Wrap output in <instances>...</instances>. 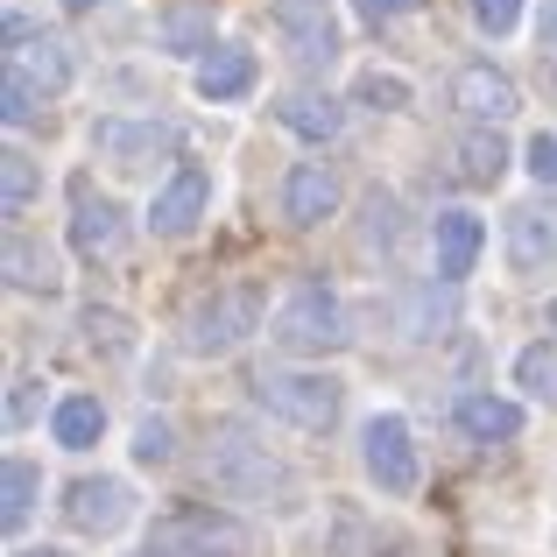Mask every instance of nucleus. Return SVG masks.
Wrapping results in <instances>:
<instances>
[{"mask_svg":"<svg viewBox=\"0 0 557 557\" xmlns=\"http://www.w3.org/2000/svg\"><path fill=\"white\" fill-rule=\"evenodd\" d=\"M360 459H368V480H374L381 494H395V502H403V494H417L423 459H417V437H409V423L395 417V409L360 431Z\"/></svg>","mask_w":557,"mask_h":557,"instance_id":"6","label":"nucleus"},{"mask_svg":"<svg viewBox=\"0 0 557 557\" xmlns=\"http://www.w3.org/2000/svg\"><path fill=\"white\" fill-rule=\"evenodd\" d=\"M360 219H368V226H360V247H368V255H374V247H395V233H403V226H395V219H403V205H395L388 190H374Z\"/></svg>","mask_w":557,"mask_h":557,"instance_id":"27","label":"nucleus"},{"mask_svg":"<svg viewBox=\"0 0 557 557\" xmlns=\"http://www.w3.org/2000/svg\"><path fill=\"white\" fill-rule=\"evenodd\" d=\"M205 205H212V177H205V163H177L170 184L156 190V205H149V226L163 233V240H177V233H190L205 219Z\"/></svg>","mask_w":557,"mask_h":557,"instance_id":"10","label":"nucleus"},{"mask_svg":"<svg viewBox=\"0 0 557 557\" xmlns=\"http://www.w3.org/2000/svg\"><path fill=\"white\" fill-rule=\"evenodd\" d=\"M459 431L473 437V445H516L522 403H508V395H459Z\"/></svg>","mask_w":557,"mask_h":557,"instance_id":"18","label":"nucleus"},{"mask_svg":"<svg viewBox=\"0 0 557 557\" xmlns=\"http://www.w3.org/2000/svg\"><path fill=\"white\" fill-rule=\"evenodd\" d=\"M275 121H283L297 141H332L346 127V107L332 92H289V99H275Z\"/></svg>","mask_w":557,"mask_h":557,"instance_id":"19","label":"nucleus"},{"mask_svg":"<svg viewBox=\"0 0 557 557\" xmlns=\"http://www.w3.org/2000/svg\"><path fill=\"white\" fill-rule=\"evenodd\" d=\"M0 269H8V283L14 289H28V297H57V255L50 247H36L28 233H8V255H0Z\"/></svg>","mask_w":557,"mask_h":557,"instance_id":"20","label":"nucleus"},{"mask_svg":"<svg viewBox=\"0 0 557 557\" xmlns=\"http://www.w3.org/2000/svg\"><path fill=\"white\" fill-rule=\"evenodd\" d=\"M205 473H212V487L226 494V502H275V508L297 502V473L275 466L269 445H255L240 423H219V431H212V459H205Z\"/></svg>","mask_w":557,"mask_h":557,"instance_id":"1","label":"nucleus"},{"mask_svg":"<svg viewBox=\"0 0 557 557\" xmlns=\"http://www.w3.org/2000/svg\"><path fill=\"white\" fill-rule=\"evenodd\" d=\"M99 431H107V403H99V395H64V403L50 409V437L64 451L99 445Z\"/></svg>","mask_w":557,"mask_h":557,"instance_id":"21","label":"nucleus"},{"mask_svg":"<svg viewBox=\"0 0 557 557\" xmlns=\"http://www.w3.org/2000/svg\"><path fill=\"white\" fill-rule=\"evenodd\" d=\"M275 36L304 71H325L339 57V14L325 0H275Z\"/></svg>","mask_w":557,"mask_h":557,"instance_id":"7","label":"nucleus"},{"mask_svg":"<svg viewBox=\"0 0 557 557\" xmlns=\"http://www.w3.org/2000/svg\"><path fill=\"white\" fill-rule=\"evenodd\" d=\"M550 332H557V297H550Z\"/></svg>","mask_w":557,"mask_h":557,"instance_id":"37","label":"nucleus"},{"mask_svg":"<svg viewBox=\"0 0 557 557\" xmlns=\"http://www.w3.org/2000/svg\"><path fill=\"white\" fill-rule=\"evenodd\" d=\"M0 494H8V502H0V522H8V530H22L28 516H36V494H42V473L28 459H8L0 466Z\"/></svg>","mask_w":557,"mask_h":557,"instance_id":"22","label":"nucleus"},{"mask_svg":"<svg viewBox=\"0 0 557 557\" xmlns=\"http://www.w3.org/2000/svg\"><path fill=\"white\" fill-rule=\"evenodd\" d=\"M177 127L170 121H99L92 149L107 156L113 170H156V156H177Z\"/></svg>","mask_w":557,"mask_h":557,"instance_id":"9","label":"nucleus"},{"mask_svg":"<svg viewBox=\"0 0 557 557\" xmlns=\"http://www.w3.org/2000/svg\"><path fill=\"white\" fill-rule=\"evenodd\" d=\"M354 99H360V107H374V113H403L409 107V78H403V71H360Z\"/></svg>","mask_w":557,"mask_h":557,"instance_id":"26","label":"nucleus"},{"mask_svg":"<svg viewBox=\"0 0 557 557\" xmlns=\"http://www.w3.org/2000/svg\"><path fill=\"white\" fill-rule=\"evenodd\" d=\"M544 42H557V0L544 8Z\"/></svg>","mask_w":557,"mask_h":557,"instance_id":"34","label":"nucleus"},{"mask_svg":"<svg viewBox=\"0 0 557 557\" xmlns=\"http://www.w3.org/2000/svg\"><path fill=\"white\" fill-rule=\"evenodd\" d=\"M170 451H177L170 423H163V417H149V423L135 431V459H141V466H170Z\"/></svg>","mask_w":557,"mask_h":557,"instance_id":"30","label":"nucleus"},{"mask_svg":"<svg viewBox=\"0 0 557 557\" xmlns=\"http://www.w3.org/2000/svg\"><path fill=\"white\" fill-rule=\"evenodd\" d=\"M368 22H395V14H409V8H423V0H354Z\"/></svg>","mask_w":557,"mask_h":557,"instance_id":"33","label":"nucleus"},{"mask_svg":"<svg viewBox=\"0 0 557 557\" xmlns=\"http://www.w3.org/2000/svg\"><path fill=\"white\" fill-rule=\"evenodd\" d=\"M283 354H304V360H325L339 354V346H354V318H346V304L332 297L325 283L297 289V297L275 311V332H269Z\"/></svg>","mask_w":557,"mask_h":557,"instance_id":"3","label":"nucleus"},{"mask_svg":"<svg viewBox=\"0 0 557 557\" xmlns=\"http://www.w3.org/2000/svg\"><path fill=\"white\" fill-rule=\"evenodd\" d=\"M473 22L487 28V36H508V28L522 22V0H473Z\"/></svg>","mask_w":557,"mask_h":557,"instance_id":"31","label":"nucleus"},{"mask_svg":"<svg viewBox=\"0 0 557 557\" xmlns=\"http://www.w3.org/2000/svg\"><path fill=\"white\" fill-rule=\"evenodd\" d=\"M8 71H22L28 85H36L42 99H57V92H71V78H78V64H71V42H57V36H36V28L22 22V14H8Z\"/></svg>","mask_w":557,"mask_h":557,"instance_id":"8","label":"nucleus"},{"mask_svg":"<svg viewBox=\"0 0 557 557\" xmlns=\"http://www.w3.org/2000/svg\"><path fill=\"white\" fill-rule=\"evenodd\" d=\"M261 332V289L255 283H219L184 311V346L198 360H219L233 346H247Z\"/></svg>","mask_w":557,"mask_h":557,"instance_id":"2","label":"nucleus"},{"mask_svg":"<svg viewBox=\"0 0 557 557\" xmlns=\"http://www.w3.org/2000/svg\"><path fill=\"white\" fill-rule=\"evenodd\" d=\"M141 557H247V530L226 508H170L149 530Z\"/></svg>","mask_w":557,"mask_h":557,"instance_id":"4","label":"nucleus"},{"mask_svg":"<svg viewBox=\"0 0 557 557\" xmlns=\"http://www.w3.org/2000/svg\"><path fill=\"white\" fill-rule=\"evenodd\" d=\"M64 8H71V14H92V8H107V0H64Z\"/></svg>","mask_w":557,"mask_h":557,"instance_id":"35","label":"nucleus"},{"mask_svg":"<svg viewBox=\"0 0 557 557\" xmlns=\"http://www.w3.org/2000/svg\"><path fill=\"white\" fill-rule=\"evenodd\" d=\"M64 522L78 536H113L127 522V487L107 480V473H99V480H71V487H64Z\"/></svg>","mask_w":557,"mask_h":557,"instance_id":"13","label":"nucleus"},{"mask_svg":"<svg viewBox=\"0 0 557 557\" xmlns=\"http://www.w3.org/2000/svg\"><path fill=\"white\" fill-rule=\"evenodd\" d=\"M451 107H459L466 121H480V127H502L508 113L522 107V92H516V78H508V71H494V64H466L459 78H451Z\"/></svg>","mask_w":557,"mask_h":557,"instance_id":"11","label":"nucleus"},{"mask_svg":"<svg viewBox=\"0 0 557 557\" xmlns=\"http://www.w3.org/2000/svg\"><path fill=\"white\" fill-rule=\"evenodd\" d=\"M255 403L269 409V417L297 423V431H332L346 409V388L332 374H261L255 381Z\"/></svg>","mask_w":557,"mask_h":557,"instance_id":"5","label":"nucleus"},{"mask_svg":"<svg viewBox=\"0 0 557 557\" xmlns=\"http://www.w3.org/2000/svg\"><path fill=\"white\" fill-rule=\"evenodd\" d=\"M14 557H71V550H50V544H42V550H14Z\"/></svg>","mask_w":557,"mask_h":557,"instance_id":"36","label":"nucleus"},{"mask_svg":"<svg viewBox=\"0 0 557 557\" xmlns=\"http://www.w3.org/2000/svg\"><path fill=\"white\" fill-rule=\"evenodd\" d=\"M431 247H437V283H466L473 261H480V247H487V226L451 205V212L431 219Z\"/></svg>","mask_w":557,"mask_h":557,"instance_id":"15","label":"nucleus"},{"mask_svg":"<svg viewBox=\"0 0 557 557\" xmlns=\"http://www.w3.org/2000/svg\"><path fill=\"white\" fill-rule=\"evenodd\" d=\"M121 240H127V212H121V205L99 198L92 184L71 190V247H78L85 261H99V255H113Z\"/></svg>","mask_w":557,"mask_h":557,"instance_id":"12","label":"nucleus"},{"mask_svg":"<svg viewBox=\"0 0 557 557\" xmlns=\"http://www.w3.org/2000/svg\"><path fill=\"white\" fill-rule=\"evenodd\" d=\"M0 113H8V127H28L42 113V92L22 78V71H8V85H0Z\"/></svg>","mask_w":557,"mask_h":557,"instance_id":"28","label":"nucleus"},{"mask_svg":"<svg viewBox=\"0 0 557 557\" xmlns=\"http://www.w3.org/2000/svg\"><path fill=\"white\" fill-rule=\"evenodd\" d=\"M255 78H261V64H255V50H240V42H219V50L198 57V92L212 99V107L219 99H247Z\"/></svg>","mask_w":557,"mask_h":557,"instance_id":"17","label":"nucleus"},{"mask_svg":"<svg viewBox=\"0 0 557 557\" xmlns=\"http://www.w3.org/2000/svg\"><path fill=\"white\" fill-rule=\"evenodd\" d=\"M516 388H530L536 403L557 409V339H536L516 354Z\"/></svg>","mask_w":557,"mask_h":557,"instance_id":"24","label":"nucleus"},{"mask_svg":"<svg viewBox=\"0 0 557 557\" xmlns=\"http://www.w3.org/2000/svg\"><path fill=\"white\" fill-rule=\"evenodd\" d=\"M508 261H516L522 275H536V269H550L557 261V205H516L508 212Z\"/></svg>","mask_w":557,"mask_h":557,"instance_id":"16","label":"nucleus"},{"mask_svg":"<svg viewBox=\"0 0 557 557\" xmlns=\"http://www.w3.org/2000/svg\"><path fill=\"white\" fill-rule=\"evenodd\" d=\"M0 205H8V219H22L28 205H36V163H28L22 149L0 156Z\"/></svg>","mask_w":557,"mask_h":557,"instance_id":"25","label":"nucleus"},{"mask_svg":"<svg viewBox=\"0 0 557 557\" xmlns=\"http://www.w3.org/2000/svg\"><path fill=\"white\" fill-rule=\"evenodd\" d=\"M508 170V141L494 135V127H473V135L459 141V177L466 184H494Z\"/></svg>","mask_w":557,"mask_h":557,"instance_id":"23","label":"nucleus"},{"mask_svg":"<svg viewBox=\"0 0 557 557\" xmlns=\"http://www.w3.org/2000/svg\"><path fill=\"white\" fill-rule=\"evenodd\" d=\"M339 212V170L332 163H297L283 177V219L289 226H325Z\"/></svg>","mask_w":557,"mask_h":557,"instance_id":"14","label":"nucleus"},{"mask_svg":"<svg viewBox=\"0 0 557 557\" xmlns=\"http://www.w3.org/2000/svg\"><path fill=\"white\" fill-rule=\"evenodd\" d=\"M163 36L177 42V50H212V22H205L198 8H170V22H163Z\"/></svg>","mask_w":557,"mask_h":557,"instance_id":"29","label":"nucleus"},{"mask_svg":"<svg viewBox=\"0 0 557 557\" xmlns=\"http://www.w3.org/2000/svg\"><path fill=\"white\" fill-rule=\"evenodd\" d=\"M522 163H530L536 184H557V135H536L530 149H522Z\"/></svg>","mask_w":557,"mask_h":557,"instance_id":"32","label":"nucleus"}]
</instances>
